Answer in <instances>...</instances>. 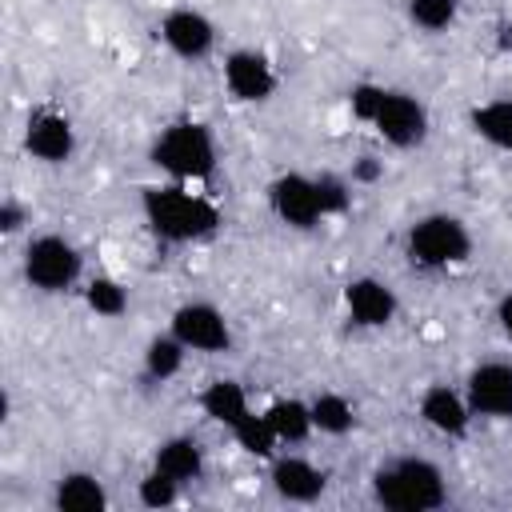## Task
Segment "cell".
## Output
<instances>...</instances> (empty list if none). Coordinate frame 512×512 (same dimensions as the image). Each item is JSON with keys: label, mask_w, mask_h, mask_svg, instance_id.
I'll list each match as a JSON object with an SVG mask.
<instances>
[{"label": "cell", "mask_w": 512, "mask_h": 512, "mask_svg": "<svg viewBox=\"0 0 512 512\" xmlns=\"http://www.w3.org/2000/svg\"><path fill=\"white\" fill-rule=\"evenodd\" d=\"M372 492L392 512H432L444 504V476L432 460L404 456L372 476Z\"/></svg>", "instance_id": "cell-1"}, {"label": "cell", "mask_w": 512, "mask_h": 512, "mask_svg": "<svg viewBox=\"0 0 512 512\" xmlns=\"http://www.w3.org/2000/svg\"><path fill=\"white\" fill-rule=\"evenodd\" d=\"M144 216L156 236L176 240V244L200 240V236L216 232V224H220V212L204 196L184 192V188H144Z\"/></svg>", "instance_id": "cell-2"}, {"label": "cell", "mask_w": 512, "mask_h": 512, "mask_svg": "<svg viewBox=\"0 0 512 512\" xmlns=\"http://www.w3.org/2000/svg\"><path fill=\"white\" fill-rule=\"evenodd\" d=\"M152 164L180 176V180H204L212 176L216 168V144H212V132L196 120H180V124H168L160 132V140L152 144Z\"/></svg>", "instance_id": "cell-3"}, {"label": "cell", "mask_w": 512, "mask_h": 512, "mask_svg": "<svg viewBox=\"0 0 512 512\" xmlns=\"http://www.w3.org/2000/svg\"><path fill=\"white\" fill-rule=\"evenodd\" d=\"M472 240H468V228L456 220V216H424L412 224L408 232V256L420 264V268H448V264H460L468 256Z\"/></svg>", "instance_id": "cell-4"}, {"label": "cell", "mask_w": 512, "mask_h": 512, "mask_svg": "<svg viewBox=\"0 0 512 512\" xmlns=\"http://www.w3.org/2000/svg\"><path fill=\"white\" fill-rule=\"evenodd\" d=\"M24 276L40 292H64L80 276V252L64 236H40L24 252Z\"/></svg>", "instance_id": "cell-5"}, {"label": "cell", "mask_w": 512, "mask_h": 512, "mask_svg": "<svg viewBox=\"0 0 512 512\" xmlns=\"http://www.w3.org/2000/svg\"><path fill=\"white\" fill-rule=\"evenodd\" d=\"M372 128H376L388 144H396V148H412V144L424 140L428 112H424V104H420L416 96H408V92H384L380 112L372 116Z\"/></svg>", "instance_id": "cell-6"}, {"label": "cell", "mask_w": 512, "mask_h": 512, "mask_svg": "<svg viewBox=\"0 0 512 512\" xmlns=\"http://www.w3.org/2000/svg\"><path fill=\"white\" fill-rule=\"evenodd\" d=\"M172 336L192 352H224L232 344L228 320L212 304H184L172 316Z\"/></svg>", "instance_id": "cell-7"}, {"label": "cell", "mask_w": 512, "mask_h": 512, "mask_svg": "<svg viewBox=\"0 0 512 512\" xmlns=\"http://www.w3.org/2000/svg\"><path fill=\"white\" fill-rule=\"evenodd\" d=\"M468 408L488 420H512V364H480L468 376Z\"/></svg>", "instance_id": "cell-8"}, {"label": "cell", "mask_w": 512, "mask_h": 512, "mask_svg": "<svg viewBox=\"0 0 512 512\" xmlns=\"http://www.w3.org/2000/svg\"><path fill=\"white\" fill-rule=\"evenodd\" d=\"M272 212L288 224V228H312L324 208H320V196H316V180L300 176V172H288L272 184Z\"/></svg>", "instance_id": "cell-9"}, {"label": "cell", "mask_w": 512, "mask_h": 512, "mask_svg": "<svg viewBox=\"0 0 512 512\" xmlns=\"http://www.w3.org/2000/svg\"><path fill=\"white\" fill-rule=\"evenodd\" d=\"M160 36H164V44H168L176 56L200 60V56H208V48H212V40H216V28H212L208 16H200V12H192V8H176V12H168V16L160 20Z\"/></svg>", "instance_id": "cell-10"}, {"label": "cell", "mask_w": 512, "mask_h": 512, "mask_svg": "<svg viewBox=\"0 0 512 512\" xmlns=\"http://www.w3.org/2000/svg\"><path fill=\"white\" fill-rule=\"evenodd\" d=\"M224 84H228V92L236 96V100H248V104H256V100H268L272 96V88H276V72H272V64L260 56V52H232L228 60H224Z\"/></svg>", "instance_id": "cell-11"}, {"label": "cell", "mask_w": 512, "mask_h": 512, "mask_svg": "<svg viewBox=\"0 0 512 512\" xmlns=\"http://www.w3.org/2000/svg\"><path fill=\"white\" fill-rule=\"evenodd\" d=\"M344 308L360 328H384L396 316V296L384 280L376 276H360L344 288Z\"/></svg>", "instance_id": "cell-12"}, {"label": "cell", "mask_w": 512, "mask_h": 512, "mask_svg": "<svg viewBox=\"0 0 512 512\" xmlns=\"http://www.w3.org/2000/svg\"><path fill=\"white\" fill-rule=\"evenodd\" d=\"M72 124L60 112H36L24 132V148L44 164H64L72 156Z\"/></svg>", "instance_id": "cell-13"}, {"label": "cell", "mask_w": 512, "mask_h": 512, "mask_svg": "<svg viewBox=\"0 0 512 512\" xmlns=\"http://www.w3.org/2000/svg\"><path fill=\"white\" fill-rule=\"evenodd\" d=\"M420 420L428 428H436L440 436H464L468 432V420H472V408H468V396L452 392L448 384H436L420 396Z\"/></svg>", "instance_id": "cell-14"}, {"label": "cell", "mask_w": 512, "mask_h": 512, "mask_svg": "<svg viewBox=\"0 0 512 512\" xmlns=\"http://www.w3.org/2000/svg\"><path fill=\"white\" fill-rule=\"evenodd\" d=\"M272 488L284 496V500H296V504H308L324 492V472L300 456H280L272 464Z\"/></svg>", "instance_id": "cell-15"}, {"label": "cell", "mask_w": 512, "mask_h": 512, "mask_svg": "<svg viewBox=\"0 0 512 512\" xmlns=\"http://www.w3.org/2000/svg\"><path fill=\"white\" fill-rule=\"evenodd\" d=\"M200 408H204L208 420H216V424H224V428H232L240 416L252 412V408H248V392H244L236 380H212V384L200 392Z\"/></svg>", "instance_id": "cell-16"}, {"label": "cell", "mask_w": 512, "mask_h": 512, "mask_svg": "<svg viewBox=\"0 0 512 512\" xmlns=\"http://www.w3.org/2000/svg\"><path fill=\"white\" fill-rule=\"evenodd\" d=\"M156 468H160L164 476L180 480V484L196 480V476L204 472V456H200V444H196L192 436H172V440H164V444L156 448Z\"/></svg>", "instance_id": "cell-17"}, {"label": "cell", "mask_w": 512, "mask_h": 512, "mask_svg": "<svg viewBox=\"0 0 512 512\" xmlns=\"http://www.w3.org/2000/svg\"><path fill=\"white\" fill-rule=\"evenodd\" d=\"M52 500H56V508H64V512H100V508L108 504L104 484H100L92 472H68V476H60Z\"/></svg>", "instance_id": "cell-18"}, {"label": "cell", "mask_w": 512, "mask_h": 512, "mask_svg": "<svg viewBox=\"0 0 512 512\" xmlns=\"http://www.w3.org/2000/svg\"><path fill=\"white\" fill-rule=\"evenodd\" d=\"M264 420L272 424L280 444H300L312 432V408L304 400H276V404H268Z\"/></svg>", "instance_id": "cell-19"}, {"label": "cell", "mask_w": 512, "mask_h": 512, "mask_svg": "<svg viewBox=\"0 0 512 512\" xmlns=\"http://www.w3.org/2000/svg\"><path fill=\"white\" fill-rule=\"evenodd\" d=\"M472 128L488 144L512 152V100H488V104H480L472 112Z\"/></svg>", "instance_id": "cell-20"}, {"label": "cell", "mask_w": 512, "mask_h": 512, "mask_svg": "<svg viewBox=\"0 0 512 512\" xmlns=\"http://www.w3.org/2000/svg\"><path fill=\"white\" fill-rule=\"evenodd\" d=\"M308 408H312V428H320L328 436H344L356 424V412H352V404L340 392H320Z\"/></svg>", "instance_id": "cell-21"}, {"label": "cell", "mask_w": 512, "mask_h": 512, "mask_svg": "<svg viewBox=\"0 0 512 512\" xmlns=\"http://www.w3.org/2000/svg\"><path fill=\"white\" fill-rule=\"evenodd\" d=\"M232 440H236L248 456H272V448L280 444L276 432H272V424H268L264 416H256V412H248V416H240V420L232 424Z\"/></svg>", "instance_id": "cell-22"}, {"label": "cell", "mask_w": 512, "mask_h": 512, "mask_svg": "<svg viewBox=\"0 0 512 512\" xmlns=\"http://www.w3.org/2000/svg\"><path fill=\"white\" fill-rule=\"evenodd\" d=\"M184 344L176 340V336H156L152 344H148V352H144V368H148V376L152 380H168V376H176L180 372V364H184Z\"/></svg>", "instance_id": "cell-23"}, {"label": "cell", "mask_w": 512, "mask_h": 512, "mask_svg": "<svg viewBox=\"0 0 512 512\" xmlns=\"http://www.w3.org/2000/svg\"><path fill=\"white\" fill-rule=\"evenodd\" d=\"M84 300H88V308H92L96 316H120V312L128 308V292H124L116 280H108V276H96V280L84 288Z\"/></svg>", "instance_id": "cell-24"}, {"label": "cell", "mask_w": 512, "mask_h": 512, "mask_svg": "<svg viewBox=\"0 0 512 512\" xmlns=\"http://www.w3.org/2000/svg\"><path fill=\"white\" fill-rule=\"evenodd\" d=\"M408 16L424 32H440L456 20V0H408Z\"/></svg>", "instance_id": "cell-25"}, {"label": "cell", "mask_w": 512, "mask_h": 512, "mask_svg": "<svg viewBox=\"0 0 512 512\" xmlns=\"http://www.w3.org/2000/svg\"><path fill=\"white\" fill-rule=\"evenodd\" d=\"M176 488H180V480H172V476H164L160 468H152V472L140 480V500H144L148 508H164V504L176 500Z\"/></svg>", "instance_id": "cell-26"}, {"label": "cell", "mask_w": 512, "mask_h": 512, "mask_svg": "<svg viewBox=\"0 0 512 512\" xmlns=\"http://www.w3.org/2000/svg\"><path fill=\"white\" fill-rule=\"evenodd\" d=\"M316 196H320L324 216H336L348 208V184L340 176H316Z\"/></svg>", "instance_id": "cell-27"}, {"label": "cell", "mask_w": 512, "mask_h": 512, "mask_svg": "<svg viewBox=\"0 0 512 512\" xmlns=\"http://www.w3.org/2000/svg\"><path fill=\"white\" fill-rule=\"evenodd\" d=\"M384 92H388V88H380V84H356V88L348 92L352 116H360V120H368V124H372V116L380 112V100H384Z\"/></svg>", "instance_id": "cell-28"}, {"label": "cell", "mask_w": 512, "mask_h": 512, "mask_svg": "<svg viewBox=\"0 0 512 512\" xmlns=\"http://www.w3.org/2000/svg\"><path fill=\"white\" fill-rule=\"evenodd\" d=\"M496 320H500V328H504V336L512 340V292H508V296H504V300L496 304Z\"/></svg>", "instance_id": "cell-29"}, {"label": "cell", "mask_w": 512, "mask_h": 512, "mask_svg": "<svg viewBox=\"0 0 512 512\" xmlns=\"http://www.w3.org/2000/svg\"><path fill=\"white\" fill-rule=\"evenodd\" d=\"M0 228H4V232H16V228H20V208H16V204H4V208H0Z\"/></svg>", "instance_id": "cell-30"}, {"label": "cell", "mask_w": 512, "mask_h": 512, "mask_svg": "<svg viewBox=\"0 0 512 512\" xmlns=\"http://www.w3.org/2000/svg\"><path fill=\"white\" fill-rule=\"evenodd\" d=\"M356 176H360V180H376V176H380V164H372V156H364L360 168H356Z\"/></svg>", "instance_id": "cell-31"}, {"label": "cell", "mask_w": 512, "mask_h": 512, "mask_svg": "<svg viewBox=\"0 0 512 512\" xmlns=\"http://www.w3.org/2000/svg\"><path fill=\"white\" fill-rule=\"evenodd\" d=\"M500 44H504V48H512V28H504V36H500Z\"/></svg>", "instance_id": "cell-32"}]
</instances>
